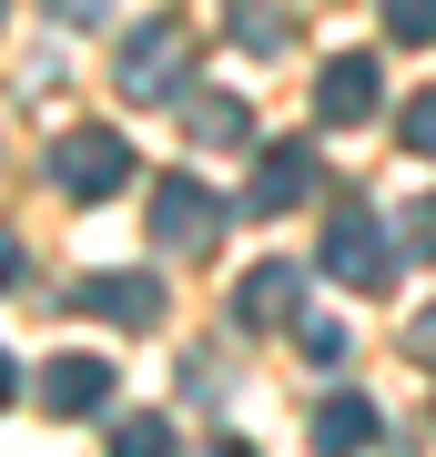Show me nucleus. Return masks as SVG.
<instances>
[{
    "label": "nucleus",
    "mask_w": 436,
    "mask_h": 457,
    "mask_svg": "<svg viewBox=\"0 0 436 457\" xmlns=\"http://www.w3.org/2000/svg\"><path fill=\"white\" fill-rule=\"evenodd\" d=\"M122 92L132 102H183V92H193V31H183V21L132 31L122 41Z\"/></svg>",
    "instance_id": "f257e3e1"
},
{
    "label": "nucleus",
    "mask_w": 436,
    "mask_h": 457,
    "mask_svg": "<svg viewBox=\"0 0 436 457\" xmlns=\"http://www.w3.org/2000/svg\"><path fill=\"white\" fill-rule=\"evenodd\" d=\"M122 173H132V143L122 132H62V153H51V183H62L71 204H112L122 194Z\"/></svg>",
    "instance_id": "f03ea898"
},
{
    "label": "nucleus",
    "mask_w": 436,
    "mask_h": 457,
    "mask_svg": "<svg viewBox=\"0 0 436 457\" xmlns=\"http://www.w3.org/2000/svg\"><path fill=\"white\" fill-rule=\"evenodd\" d=\"M325 275L356 285V295L386 285V224H375L366 204H335V213H325Z\"/></svg>",
    "instance_id": "7ed1b4c3"
},
{
    "label": "nucleus",
    "mask_w": 436,
    "mask_h": 457,
    "mask_svg": "<svg viewBox=\"0 0 436 457\" xmlns=\"http://www.w3.org/2000/svg\"><path fill=\"white\" fill-rule=\"evenodd\" d=\"M213 234H224V204H213L193 173H162V194H152V245H162V254H203Z\"/></svg>",
    "instance_id": "20e7f679"
},
{
    "label": "nucleus",
    "mask_w": 436,
    "mask_h": 457,
    "mask_svg": "<svg viewBox=\"0 0 436 457\" xmlns=\"http://www.w3.org/2000/svg\"><path fill=\"white\" fill-rule=\"evenodd\" d=\"M71 305L102 326H162V275H81Z\"/></svg>",
    "instance_id": "39448f33"
},
{
    "label": "nucleus",
    "mask_w": 436,
    "mask_h": 457,
    "mask_svg": "<svg viewBox=\"0 0 436 457\" xmlns=\"http://www.w3.org/2000/svg\"><path fill=\"white\" fill-rule=\"evenodd\" d=\"M315 194V143H264V163H254V194H243V213H284V204H305Z\"/></svg>",
    "instance_id": "423d86ee"
},
{
    "label": "nucleus",
    "mask_w": 436,
    "mask_h": 457,
    "mask_svg": "<svg viewBox=\"0 0 436 457\" xmlns=\"http://www.w3.org/2000/svg\"><path fill=\"white\" fill-rule=\"evenodd\" d=\"M234 315L243 326H294V315H305V264H254V275L234 285Z\"/></svg>",
    "instance_id": "0eeeda50"
},
{
    "label": "nucleus",
    "mask_w": 436,
    "mask_h": 457,
    "mask_svg": "<svg viewBox=\"0 0 436 457\" xmlns=\"http://www.w3.org/2000/svg\"><path fill=\"white\" fill-rule=\"evenodd\" d=\"M102 396H112V366L102 356H51L41 366V407L51 417H81V407H102Z\"/></svg>",
    "instance_id": "6e6552de"
},
{
    "label": "nucleus",
    "mask_w": 436,
    "mask_h": 457,
    "mask_svg": "<svg viewBox=\"0 0 436 457\" xmlns=\"http://www.w3.org/2000/svg\"><path fill=\"white\" fill-rule=\"evenodd\" d=\"M325 122H375V62L366 51H345V62H325V92H315Z\"/></svg>",
    "instance_id": "1a4fd4ad"
},
{
    "label": "nucleus",
    "mask_w": 436,
    "mask_h": 457,
    "mask_svg": "<svg viewBox=\"0 0 436 457\" xmlns=\"http://www.w3.org/2000/svg\"><path fill=\"white\" fill-rule=\"evenodd\" d=\"M305 427H315L325 457H366V447H375V407H366V396H325Z\"/></svg>",
    "instance_id": "9d476101"
},
{
    "label": "nucleus",
    "mask_w": 436,
    "mask_h": 457,
    "mask_svg": "<svg viewBox=\"0 0 436 457\" xmlns=\"http://www.w3.org/2000/svg\"><path fill=\"white\" fill-rule=\"evenodd\" d=\"M183 122H193V143H243L254 132V112L224 102V92H183Z\"/></svg>",
    "instance_id": "9b49d317"
},
{
    "label": "nucleus",
    "mask_w": 436,
    "mask_h": 457,
    "mask_svg": "<svg viewBox=\"0 0 436 457\" xmlns=\"http://www.w3.org/2000/svg\"><path fill=\"white\" fill-rule=\"evenodd\" d=\"M224 31H234L243 51H254V62H275V51L294 41V31H284V21H275V11H264V0H234V21H224Z\"/></svg>",
    "instance_id": "f8f14e48"
},
{
    "label": "nucleus",
    "mask_w": 436,
    "mask_h": 457,
    "mask_svg": "<svg viewBox=\"0 0 436 457\" xmlns=\"http://www.w3.org/2000/svg\"><path fill=\"white\" fill-rule=\"evenodd\" d=\"M112 457H173V417H122L112 427Z\"/></svg>",
    "instance_id": "ddd939ff"
},
{
    "label": "nucleus",
    "mask_w": 436,
    "mask_h": 457,
    "mask_svg": "<svg viewBox=\"0 0 436 457\" xmlns=\"http://www.w3.org/2000/svg\"><path fill=\"white\" fill-rule=\"evenodd\" d=\"M294 345H305L315 366H345V345H356V336H345L335 315H315V326H294Z\"/></svg>",
    "instance_id": "4468645a"
},
{
    "label": "nucleus",
    "mask_w": 436,
    "mask_h": 457,
    "mask_svg": "<svg viewBox=\"0 0 436 457\" xmlns=\"http://www.w3.org/2000/svg\"><path fill=\"white\" fill-rule=\"evenodd\" d=\"M386 31L426 51V41H436V0H386Z\"/></svg>",
    "instance_id": "2eb2a0df"
},
{
    "label": "nucleus",
    "mask_w": 436,
    "mask_h": 457,
    "mask_svg": "<svg viewBox=\"0 0 436 457\" xmlns=\"http://www.w3.org/2000/svg\"><path fill=\"white\" fill-rule=\"evenodd\" d=\"M406 153H436V92L406 102Z\"/></svg>",
    "instance_id": "dca6fc26"
},
{
    "label": "nucleus",
    "mask_w": 436,
    "mask_h": 457,
    "mask_svg": "<svg viewBox=\"0 0 436 457\" xmlns=\"http://www.w3.org/2000/svg\"><path fill=\"white\" fill-rule=\"evenodd\" d=\"M51 21H71V31H92V21H112V0H51Z\"/></svg>",
    "instance_id": "f3484780"
},
{
    "label": "nucleus",
    "mask_w": 436,
    "mask_h": 457,
    "mask_svg": "<svg viewBox=\"0 0 436 457\" xmlns=\"http://www.w3.org/2000/svg\"><path fill=\"white\" fill-rule=\"evenodd\" d=\"M406 245H416V254H436V204H416V213H406Z\"/></svg>",
    "instance_id": "a211bd4d"
},
{
    "label": "nucleus",
    "mask_w": 436,
    "mask_h": 457,
    "mask_svg": "<svg viewBox=\"0 0 436 457\" xmlns=\"http://www.w3.org/2000/svg\"><path fill=\"white\" fill-rule=\"evenodd\" d=\"M0 285H21V245H11V234H0Z\"/></svg>",
    "instance_id": "6ab92c4d"
},
{
    "label": "nucleus",
    "mask_w": 436,
    "mask_h": 457,
    "mask_svg": "<svg viewBox=\"0 0 436 457\" xmlns=\"http://www.w3.org/2000/svg\"><path fill=\"white\" fill-rule=\"evenodd\" d=\"M11 396H21V366H11V356H0V407H11Z\"/></svg>",
    "instance_id": "aec40b11"
}]
</instances>
